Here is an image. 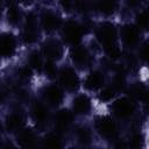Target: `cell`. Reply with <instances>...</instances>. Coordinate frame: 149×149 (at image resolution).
Instances as JSON below:
<instances>
[{
	"label": "cell",
	"mask_w": 149,
	"mask_h": 149,
	"mask_svg": "<svg viewBox=\"0 0 149 149\" xmlns=\"http://www.w3.org/2000/svg\"><path fill=\"white\" fill-rule=\"evenodd\" d=\"M70 58L73 62V64L78 66L86 65L90 61V51L85 45L81 44L73 45L70 50Z\"/></svg>",
	"instance_id": "15"
},
{
	"label": "cell",
	"mask_w": 149,
	"mask_h": 149,
	"mask_svg": "<svg viewBox=\"0 0 149 149\" xmlns=\"http://www.w3.org/2000/svg\"><path fill=\"white\" fill-rule=\"evenodd\" d=\"M23 125H24V118L23 114L19 111H14L9 113L3 122L5 128L10 133H17L20 129L23 128Z\"/></svg>",
	"instance_id": "16"
},
{
	"label": "cell",
	"mask_w": 149,
	"mask_h": 149,
	"mask_svg": "<svg viewBox=\"0 0 149 149\" xmlns=\"http://www.w3.org/2000/svg\"><path fill=\"white\" fill-rule=\"evenodd\" d=\"M76 137L81 144H88L92 140V132L88 127L80 126L76 129Z\"/></svg>",
	"instance_id": "25"
},
{
	"label": "cell",
	"mask_w": 149,
	"mask_h": 149,
	"mask_svg": "<svg viewBox=\"0 0 149 149\" xmlns=\"http://www.w3.org/2000/svg\"><path fill=\"white\" fill-rule=\"evenodd\" d=\"M42 97L44 102L50 106H59L64 100V92L63 88L56 84H50L43 87Z\"/></svg>",
	"instance_id": "7"
},
{
	"label": "cell",
	"mask_w": 149,
	"mask_h": 149,
	"mask_svg": "<svg viewBox=\"0 0 149 149\" xmlns=\"http://www.w3.org/2000/svg\"><path fill=\"white\" fill-rule=\"evenodd\" d=\"M17 41L16 37L8 31L0 33V57L10 58L16 52Z\"/></svg>",
	"instance_id": "8"
},
{
	"label": "cell",
	"mask_w": 149,
	"mask_h": 149,
	"mask_svg": "<svg viewBox=\"0 0 149 149\" xmlns=\"http://www.w3.org/2000/svg\"><path fill=\"white\" fill-rule=\"evenodd\" d=\"M111 87L116 92H122L126 91L127 88V84H126V78H125V73L122 72H115L113 80H112V85Z\"/></svg>",
	"instance_id": "24"
},
{
	"label": "cell",
	"mask_w": 149,
	"mask_h": 149,
	"mask_svg": "<svg viewBox=\"0 0 149 149\" xmlns=\"http://www.w3.org/2000/svg\"><path fill=\"white\" fill-rule=\"evenodd\" d=\"M84 34L85 29L83 24L73 19H69L64 23H62V37L64 42L71 44L72 47L79 44Z\"/></svg>",
	"instance_id": "1"
},
{
	"label": "cell",
	"mask_w": 149,
	"mask_h": 149,
	"mask_svg": "<svg viewBox=\"0 0 149 149\" xmlns=\"http://www.w3.org/2000/svg\"><path fill=\"white\" fill-rule=\"evenodd\" d=\"M98 97L101 101H111L114 99L115 97V91L111 87V86H105V87H101L99 93H98Z\"/></svg>",
	"instance_id": "30"
},
{
	"label": "cell",
	"mask_w": 149,
	"mask_h": 149,
	"mask_svg": "<svg viewBox=\"0 0 149 149\" xmlns=\"http://www.w3.org/2000/svg\"><path fill=\"white\" fill-rule=\"evenodd\" d=\"M143 144H144V139L140 133H133L127 141L128 149H142Z\"/></svg>",
	"instance_id": "26"
},
{
	"label": "cell",
	"mask_w": 149,
	"mask_h": 149,
	"mask_svg": "<svg viewBox=\"0 0 149 149\" xmlns=\"http://www.w3.org/2000/svg\"><path fill=\"white\" fill-rule=\"evenodd\" d=\"M42 149H64L63 141L57 134H48L42 141Z\"/></svg>",
	"instance_id": "21"
},
{
	"label": "cell",
	"mask_w": 149,
	"mask_h": 149,
	"mask_svg": "<svg viewBox=\"0 0 149 149\" xmlns=\"http://www.w3.org/2000/svg\"><path fill=\"white\" fill-rule=\"evenodd\" d=\"M45 76L49 79H54L58 76V69L56 65V62H51V61H45L43 64V70H42Z\"/></svg>",
	"instance_id": "27"
},
{
	"label": "cell",
	"mask_w": 149,
	"mask_h": 149,
	"mask_svg": "<svg viewBox=\"0 0 149 149\" xmlns=\"http://www.w3.org/2000/svg\"><path fill=\"white\" fill-rule=\"evenodd\" d=\"M128 93L133 101L147 102L148 100V90L142 83H133L128 87Z\"/></svg>",
	"instance_id": "19"
},
{
	"label": "cell",
	"mask_w": 149,
	"mask_h": 149,
	"mask_svg": "<svg viewBox=\"0 0 149 149\" xmlns=\"http://www.w3.org/2000/svg\"><path fill=\"white\" fill-rule=\"evenodd\" d=\"M43 64H44V61H43V56L41 51H37V50L30 51L28 56V66L33 71L41 72L43 70Z\"/></svg>",
	"instance_id": "20"
},
{
	"label": "cell",
	"mask_w": 149,
	"mask_h": 149,
	"mask_svg": "<svg viewBox=\"0 0 149 149\" xmlns=\"http://www.w3.org/2000/svg\"><path fill=\"white\" fill-rule=\"evenodd\" d=\"M57 77H58L61 87L69 91V92H74L80 86L79 76L72 66H69V65L63 66L61 70H58Z\"/></svg>",
	"instance_id": "2"
},
{
	"label": "cell",
	"mask_w": 149,
	"mask_h": 149,
	"mask_svg": "<svg viewBox=\"0 0 149 149\" xmlns=\"http://www.w3.org/2000/svg\"><path fill=\"white\" fill-rule=\"evenodd\" d=\"M73 112L66 108H62L59 111L56 112L55 116H54V123H55V128L58 132H65L69 129V127L72 125L73 122Z\"/></svg>",
	"instance_id": "13"
},
{
	"label": "cell",
	"mask_w": 149,
	"mask_h": 149,
	"mask_svg": "<svg viewBox=\"0 0 149 149\" xmlns=\"http://www.w3.org/2000/svg\"><path fill=\"white\" fill-rule=\"evenodd\" d=\"M136 111L135 102L128 97H121L112 102V112L119 119H128Z\"/></svg>",
	"instance_id": "3"
},
{
	"label": "cell",
	"mask_w": 149,
	"mask_h": 149,
	"mask_svg": "<svg viewBox=\"0 0 149 149\" xmlns=\"http://www.w3.org/2000/svg\"><path fill=\"white\" fill-rule=\"evenodd\" d=\"M31 76H33V70H31L28 65L20 68V70H19V77H20L21 79H26V80H27V79H29Z\"/></svg>",
	"instance_id": "31"
},
{
	"label": "cell",
	"mask_w": 149,
	"mask_h": 149,
	"mask_svg": "<svg viewBox=\"0 0 149 149\" xmlns=\"http://www.w3.org/2000/svg\"><path fill=\"white\" fill-rule=\"evenodd\" d=\"M21 10H20V7L15 3H12L8 6L7 10H6V19H7V22L10 24V26H16L19 24V22L21 21Z\"/></svg>",
	"instance_id": "23"
},
{
	"label": "cell",
	"mask_w": 149,
	"mask_h": 149,
	"mask_svg": "<svg viewBox=\"0 0 149 149\" xmlns=\"http://www.w3.org/2000/svg\"><path fill=\"white\" fill-rule=\"evenodd\" d=\"M104 49H105V52L108 56V58H111L113 61L119 59L122 56V49L118 43H114V44H111L108 47H105Z\"/></svg>",
	"instance_id": "28"
},
{
	"label": "cell",
	"mask_w": 149,
	"mask_h": 149,
	"mask_svg": "<svg viewBox=\"0 0 149 149\" xmlns=\"http://www.w3.org/2000/svg\"><path fill=\"white\" fill-rule=\"evenodd\" d=\"M105 77L104 73L99 70L91 71L84 79V87L88 91H97L104 86Z\"/></svg>",
	"instance_id": "18"
},
{
	"label": "cell",
	"mask_w": 149,
	"mask_h": 149,
	"mask_svg": "<svg viewBox=\"0 0 149 149\" xmlns=\"http://www.w3.org/2000/svg\"><path fill=\"white\" fill-rule=\"evenodd\" d=\"M135 21H136V27L139 29H146L149 24V14L146 9L139 12L136 14V17H135Z\"/></svg>",
	"instance_id": "29"
},
{
	"label": "cell",
	"mask_w": 149,
	"mask_h": 149,
	"mask_svg": "<svg viewBox=\"0 0 149 149\" xmlns=\"http://www.w3.org/2000/svg\"><path fill=\"white\" fill-rule=\"evenodd\" d=\"M16 143L21 149H35L37 144L36 134L30 128H22L16 133Z\"/></svg>",
	"instance_id": "12"
},
{
	"label": "cell",
	"mask_w": 149,
	"mask_h": 149,
	"mask_svg": "<svg viewBox=\"0 0 149 149\" xmlns=\"http://www.w3.org/2000/svg\"><path fill=\"white\" fill-rule=\"evenodd\" d=\"M116 37H118L116 28L114 24L109 22H104L97 28L95 38L99 42V44L102 45L104 48L116 43Z\"/></svg>",
	"instance_id": "4"
},
{
	"label": "cell",
	"mask_w": 149,
	"mask_h": 149,
	"mask_svg": "<svg viewBox=\"0 0 149 149\" xmlns=\"http://www.w3.org/2000/svg\"><path fill=\"white\" fill-rule=\"evenodd\" d=\"M31 116L34 119V121L40 125L43 126L49 121V108L44 102L41 101H35L31 106Z\"/></svg>",
	"instance_id": "17"
},
{
	"label": "cell",
	"mask_w": 149,
	"mask_h": 149,
	"mask_svg": "<svg viewBox=\"0 0 149 149\" xmlns=\"http://www.w3.org/2000/svg\"><path fill=\"white\" fill-rule=\"evenodd\" d=\"M92 108V101L87 94L80 93L72 99V112L78 115H86Z\"/></svg>",
	"instance_id": "14"
},
{
	"label": "cell",
	"mask_w": 149,
	"mask_h": 149,
	"mask_svg": "<svg viewBox=\"0 0 149 149\" xmlns=\"http://www.w3.org/2000/svg\"><path fill=\"white\" fill-rule=\"evenodd\" d=\"M41 54L47 58V61L57 62L63 56V47L56 40H48L42 44Z\"/></svg>",
	"instance_id": "10"
},
{
	"label": "cell",
	"mask_w": 149,
	"mask_h": 149,
	"mask_svg": "<svg viewBox=\"0 0 149 149\" xmlns=\"http://www.w3.org/2000/svg\"><path fill=\"white\" fill-rule=\"evenodd\" d=\"M114 149H128L127 142L123 140H116L114 142Z\"/></svg>",
	"instance_id": "34"
},
{
	"label": "cell",
	"mask_w": 149,
	"mask_h": 149,
	"mask_svg": "<svg viewBox=\"0 0 149 149\" xmlns=\"http://www.w3.org/2000/svg\"><path fill=\"white\" fill-rule=\"evenodd\" d=\"M40 23L42 29L45 33H52L55 30H57L59 27H62V19L61 16L50 9H45L43 10V13L40 16Z\"/></svg>",
	"instance_id": "9"
},
{
	"label": "cell",
	"mask_w": 149,
	"mask_h": 149,
	"mask_svg": "<svg viewBox=\"0 0 149 149\" xmlns=\"http://www.w3.org/2000/svg\"><path fill=\"white\" fill-rule=\"evenodd\" d=\"M95 6H97V9L106 16L114 14L115 10L118 9V2L113 0H100L97 2Z\"/></svg>",
	"instance_id": "22"
},
{
	"label": "cell",
	"mask_w": 149,
	"mask_h": 149,
	"mask_svg": "<svg viewBox=\"0 0 149 149\" xmlns=\"http://www.w3.org/2000/svg\"><path fill=\"white\" fill-rule=\"evenodd\" d=\"M7 98H8V91L3 86H0V105L5 104Z\"/></svg>",
	"instance_id": "33"
},
{
	"label": "cell",
	"mask_w": 149,
	"mask_h": 149,
	"mask_svg": "<svg viewBox=\"0 0 149 149\" xmlns=\"http://www.w3.org/2000/svg\"><path fill=\"white\" fill-rule=\"evenodd\" d=\"M139 57L141 61L147 62V59H148V45H147V43L141 45V48L139 50Z\"/></svg>",
	"instance_id": "32"
},
{
	"label": "cell",
	"mask_w": 149,
	"mask_h": 149,
	"mask_svg": "<svg viewBox=\"0 0 149 149\" xmlns=\"http://www.w3.org/2000/svg\"><path fill=\"white\" fill-rule=\"evenodd\" d=\"M95 130L101 137L115 139L118 135V125L109 116H100L95 120Z\"/></svg>",
	"instance_id": "6"
},
{
	"label": "cell",
	"mask_w": 149,
	"mask_h": 149,
	"mask_svg": "<svg viewBox=\"0 0 149 149\" xmlns=\"http://www.w3.org/2000/svg\"><path fill=\"white\" fill-rule=\"evenodd\" d=\"M0 149H16V147H14L13 144H10V143H6V144H3V146H1V148Z\"/></svg>",
	"instance_id": "35"
},
{
	"label": "cell",
	"mask_w": 149,
	"mask_h": 149,
	"mask_svg": "<svg viewBox=\"0 0 149 149\" xmlns=\"http://www.w3.org/2000/svg\"><path fill=\"white\" fill-rule=\"evenodd\" d=\"M37 36V15L34 12H29L24 17V27L21 38L26 44H33L36 42Z\"/></svg>",
	"instance_id": "5"
},
{
	"label": "cell",
	"mask_w": 149,
	"mask_h": 149,
	"mask_svg": "<svg viewBox=\"0 0 149 149\" xmlns=\"http://www.w3.org/2000/svg\"><path fill=\"white\" fill-rule=\"evenodd\" d=\"M121 40L127 48L136 47L140 42V29L135 24H125L121 28Z\"/></svg>",
	"instance_id": "11"
}]
</instances>
